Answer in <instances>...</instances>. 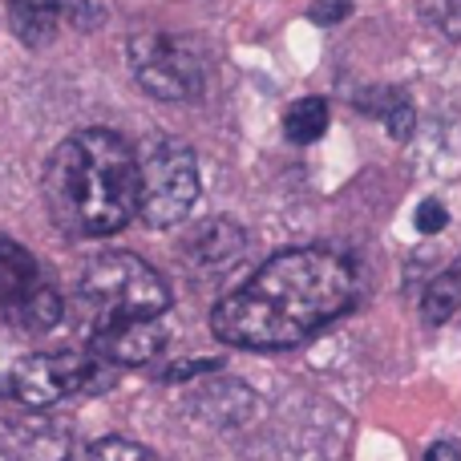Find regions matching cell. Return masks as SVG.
Wrapping results in <instances>:
<instances>
[{
	"label": "cell",
	"instance_id": "obj_1",
	"mask_svg": "<svg viewBox=\"0 0 461 461\" xmlns=\"http://www.w3.org/2000/svg\"><path fill=\"white\" fill-rule=\"evenodd\" d=\"M360 292L348 255L328 247L279 251L211 312V332L230 348L279 352L312 340L352 308Z\"/></svg>",
	"mask_w": 461,
	"mask_h": 461
},
{
	"label": "cell",
	"instance_id": "obj_2",
	"mask_svg": "<svg viewBox=\"0 0 461 461\" xmlns=\"http://www.w3.org/2000/svg\"><path fill=\"white\" fill-rule=\"evenodd\" d=\"M45 207L77 239L118 235L138 215V154L113 130H77L45 162Z\"/></svg>",
	"mask_w": 461,
	"mask_h": 461
},
{
	"label": "cell",
	"instance_id": "obj_3",
	"mask_svg": "<svg viewBox=\"0 0 461 461\" xmlns=\"http://www.w3.org/2000/svg\"><path fill=\"white\" fill-rule=\"evenodd\" d=\"M77 295L94 312V328L110 320H158L170 308V287L146 259L102 251L81 267Z\"/></svg>",
	"mask_w": 461,
	"mask_h": 461
},
{
	"label": "cell",
	"instance_id": "obj_4",
	"mask_svg": "<svg viewBox=\"0 0 461 461\" xmlns=\"http://www.w3.org/2000/svg\"><path fill=\"white\" fill-rule=\"evenodd\" d=\"M138 219L146 227L162 230L191 215L199 203V158L183 138L150 134L138 146Z\"/></svg>",
	"mask_w": 461,
	"mask_h": 461
},
{
	"label": "cell",
	"instance_id": "obj_5",
	"mask_svg": "<svg viewBox=\"0 0 461 461\" xmlns=\"http://www.w3.org/2000/svg\"><path fill=\"white\" fill-rule=\"evenodd\" d=\"M105 384H110V373L102 360L81 357V352H37L8 373V397L29 409H49L65 397L105 389Z\"/></svg>",
	"mask_w": 461,
	"mask_h": 461
},
{
	"label": "cell",
	"instance_id": "obj_6",
	"mask_svg": "<svg viewBox=\"0 0 461 461\" xmlns=\"http://www.w3.org/2000/svg\"><path fill=\"white\" fill-rule=\"evenodd\" d=\"M130 73L146 94L162 102H191L203 94V81H207L199 49L167 32H142L130 41Z\"/></svg>",
	"mask_w": 461,
	"mask_h": 461
},
{
	"label": "cell",
	"instance_id": "obj_7",
	"mask_svg": "<svg viewBox=\"0 0 461 461\" xmlns=\"http://www.w3.org/2000/svg\"><path fill=\"white\" fill-rule=\"evenodd\" d=\"M0 312L21 332H49L61 324V295L45 284L37 259L13 239H0Z\"/></svg>",
	"mask_w": 461,
	"mask_h": 461
},
{
	"label": "cell",
	"instance_id": "obj_8",
	"mask_svg": "<svg viewBox=\"0 0 461 461\" xmlns=\"http://www.w3.org/2000/svg\"><path fill=\"white\" fill-rule=\"evenodd\" d=\"M167 324L162 320H110L97 324L89 336V357L102 365H146L167 348Z\"/></svg>",
	"mask_w": 461,
	"mask_h": 461
},
{
	"label": "cell",
	"instance_id": "obj_9",
	"mask_svg": "<svg viewBox=\"0 0 461 461\" xmlns=\"http://www.w3.org/2000/svg\"><path fill=\"white\" fill-rule=\"evenodd\" d=\"M243 247H247L243 227L230 223V219H211V223L191 230V239H186V255L199 267H223V263L243 255Z\"/></svg>",
	"mask_w": 461,
	"mask_h": 461
},
{
	"label": "cell",
	"instance_id": "obj_10",
	"mask_svg": "<svg viewBox=\"0 0 461 461\" xmlns=\"http://www.w3.org/2000/svg\"><path fill=\"white\" fill-rule=\"evenodd\" d=\"M357 105L365 113H376V118L389 126L393 138H409L413 134V122H417V110L413 102H409L405 89H368L365 97H357Z\"/></svg>",
	"mask_w": 461,
	"mask_h": 461
},
{
	"label": "cell",
	"instance_id": "obj_11",
	"mask_svg": "<svg viewBox=\"0 0 461 461\" xmlns=\"http://www.w3.org/2000/svg\"><path fill=\"white\" fill-rule=\"evenodd\" d=\"M13 32L29 49H41L61 32V21H57V13L45 5V0H16L13 5Z\"/></svg>",
	"mask_w": 461,
	"mask_h": 461
},
{
	"label": "cell",
	"instance_id": "obj_12",
	"mask_svg": "<svg viewBox=\"0 0 461 461\" xmlns=\"http://www.w3.org/2000/svg\"><path fill=\"white\" fill-rule=\"evenodd\" d=\"M461 308V259L449 271H441L438 279H429L421 295V320L425 324H446L449 316H457Z\"/></svg>",
	"mask_w": 461,
	"mask_h": 461
},
{
	"label": "cell",
	"instance_id": "obj_13",
	"mask_svg": "<svg viewBox=\"0 0 461 461\" xmlns=\"http://www.w3.org/2000/svg\"><path fill=\"white\" fill-rule=\"evenodd\" d=\"M284 134L287 142L308 146L328 134V102L324 97H300L292 110L284 113Z\"/></svg>",
	"mask_w": 461,
	"mask_h": 461
},
{
	"label": "cell",
	"instance_id": "obj_14",
	"mask_svg": "<svg viewBox=\"0 0 461 461\" xmlns=\"http://www.w3.org/2000/svg\"><path fill=\"white\" fill-rule=\"evenodd\" d=\"M81 461H158L146 446L138 441H126V438H102L81 454Z\"/></svg>",
	"mask_w": 461,
	"mask_h": 461
},
{
	"label": "cell",
	"instance_id": "obj_15",
	"mask_svg": "<svg viewBox=\"0 0 461 461\" xmlns=\"http://www.w3.org/2000/svg\"><path fill=\"white\" fill-rule=\"evenodd\" d=\"M421 16L449 41H461V0H417Z\"/></svg>",
	"mask_w": 461,
	"mask_h": 461
},
{
	"label": "cell",
	"instance_id": "obj_16",
	"mask_svg": "<svg viewBox=\"0 0 461 461\" xmlns=\"http://www.w3.org/2000/svg\"><path fill=\"white\" fill-rule=\"evenodd\" d=\"M45 5L53 8L57 21H61V24H77V29H89V24H94L97 16H102V13H97L94 0H45Z\"/></svg>",
	"mask_w": 461,
	"mask_h": 461
},
{
	"label": "cell",
	"instance_id": "obj_17",
	"mask_svg": "<svg viewBox=\"0 0 461 461\" xmlns=\"http://www.w3.org/2000/svg\"><path fill=\"white\" fill-rule=\"evenodd\" d=\"M446 223H449V215H446V207H441L438 199H429V203H421V207H417V230H425V235H438Z\"/></svg>",
	"mask_w": 461,
	"mask_h": 461
},
{
	"label": "cell",
	"instance_id": "obj_18",
	"mask_svg": "<svg viewBox=\"0 0 461 461\" xmlns=\"http://www.w3.org/2000/svg\"><path fill=\"white\" fill-rule=\"evenodd\" d=\"M348 13H352L348 0H320V5L308 8V16H312L316 24H336V21H344Z\"/></svg>",
	"mask_w": 461,
	"mask_h": 461
},
{
	"label": "cell",
	"instance_id": "obj_19",
	"mask_svg": "<svg viewBox=\"0 0 461 461\" xmlns=\"http://www.w3.org/2000/svg\"><path fill=\"white\" fill-rule=\"evenodd\" d=\"M203 373H219V360H183V365H170L162 373V381H186V376H203Z\"/></svg>",
	"mask_w": 461,
	"mask_h": 461
},
{
	"label": "cell",
	"instance_id": "obj_20",
	"mask_svg": "<svg viewBox=\"0 0 461 461\" xmlns=\"http://www.w3.org/2000/svg\"><path fill=\"white\" fill-rule=\"evenodd\" d=\"M425 461H461V449L454 446V441H438V446H429Z\"/></svg>",
	"mask_w": 461,
	"mask_h": 461
}]
</instances>
